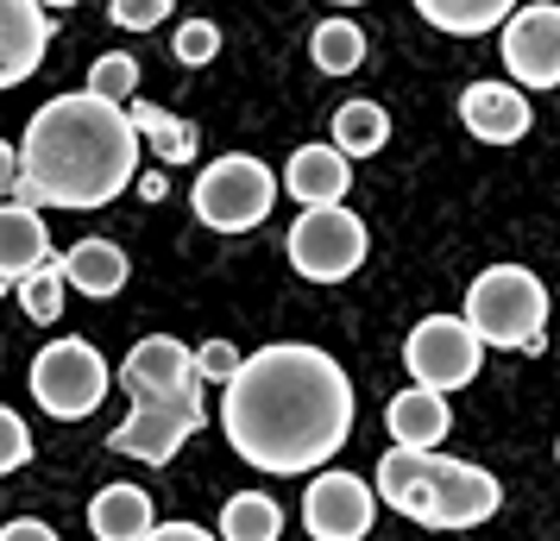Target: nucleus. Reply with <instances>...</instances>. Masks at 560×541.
Segmentation results:
<instances>
[{"label": "nucleus", "instance_id": "1", "mask_svg": "<svg viewBox=\"0 0 560 541\" xmlns=\"http://www.w3.org/2000/svg\"><path fill=\"white\" fill-rule=\"evenodd\" d=\"M221 435L271 479L322 472L353 435V378L308 340H271L221 390Z\"/></svg>", "mask_w": 560, "mask_h": 541}, {"label": "nucleus", "instance_id": "2", "mask_svg": "<svg viewBox=\"0 0 560 541\" xmlns=\"http://www.w3.org/2000/svg\"><path fill=\"white\" fill-rule=\"evenodd\" d=\"M20 164H26L20 202L89 214L139 183V127L120 102H102L95 89H70L26 120Z\"/></svg>", "mask_w": 560, "mask_h": 541}, {"label": "nucleus", "instance_id": "3", "mask_svg": "<svg viewBox=\"0 0 560 541\" xmlns=\"http://www.w3.org/2000/svg\"><path fill=\"white\" fill-rule=\"evenodd\" d=\"M378 497L397 516L422 522V529H479L504 510V485L498 472H485L472 460H447L441 447L434 454H409V447H390L372 472Z\"/></svg>", "mask_w": 560, "mask_h": 541}, {"label": "nucleus", "instance_id": "4", "mask_svg": "<svg viewBox=\"0 0 560 541\" xmlns=\"http://www.w3.org/2000/svg\"><path fill=\"white\" fill-rule=\"evenodd\" d=\"M466 321L498 353H548V284L529 264H491L466 284Z\"/></svg>", "mask_w": 560, "mask_h": 541}, {"label": "nucleus", "instance_id": "5", "mask_svg": "<svg viewBox=\"0 0 560 541\" xmlns=\"http://www.w3.org/2000/svg\"><path fill=\"white\" fill-rule=\"evenodd\" d=\"M278 189H283V177L265 157L228 152L196 177L189 208H196V221L214 227V233H253V227H265V214L278 208Z\"/></svg>", "mask_w": 560, "mask_h": 541}, {"label": "nucleus", "instance_id": "6", "mask_svg": "<svg viewBox=\"0 0 560 541\" xmlns=\"http://www.w3.org/2000/svg\"><path fill=\"white\" fill-rule=\"evenodd\" d=\"M32 397H38V410L57 415V422H82V415L102 410L107 385H114V372H107L102 346L82 334H63L51 340L38 360H32Z\"/></svg>", "mask_w": 560, "mask_h": 541}, {"label": "nucleus", "instance_id": "7", "mask_svg": "<svg viewBox=\"0 0 560 541\" xmlns=\"http://www.w3.org/2000/svg\"><path fill=\"white\" fill-rule=\"evenodd\" d=\"M283 252L296 264V278H308V284H347L359 264H365V252H372V233H365V221L347 202L303 208L290 239H283Z\"/></svg>", "mask_w": 560, "mask_h": 541}, {"label": "nucleus", "instance_id": "8", "mask_svg": "<svg viewBox=\"0 0 560 541\" xmlns=\"http://www.w3.org/2000/svg\"><path fill=\"white\" fill-rule=\"evenodd\" d=\"M404 365L409 378L422 390H441V397H454L479 378L485 365V340L472 334V321L466 315H422L404 340Z\"/></svg>", "mask_w": 560, "mask_h": 541}, {"label": "nucleus", "instance_id": "9", "mask_svg": "<svg viewBox=\"0 0 560 541\" xmlns=\"http://www.w3.org/2000/svg\"><path fill=\"white\" fill-rule=\"evenodd\" d=\"M202 422H208V403H202V378H196L189 390L164 397V403H132V415L107 435V447L145 466H171L183 440L202 435Z\"/></svg>", "mask_w": 560, "mask_h": 541}, {"label": "nucleus", "instance_id": "10", "mask_svg": "<svg viewBox=\"0 0 560 541\" xmlns=\"http://www.w3.org/2000/svg\"><path fill=\"white\" fill-rule=\"evenodd\" d=\"M378 485H365L353 472H315L303 491V529L308 541H365L378 522Z\"/></svg>", "mask_w": 560, "mask_h": 541}, {"label": "nucleus", "instance_id": "11", "mask_svg": "<svg viewBox=\"0 0 560 541\" xmlns=\"http://www.w3.org/2000/svg\"><path fill=\"white\" fill-rule=\"evenodd\" d=\"M504 70L516 89H560V0L516 7L504 26Z\"/></svg>", "mask_w": 560, "mask_h": 541}, {"label": "nucleus", "instance_id": "12", "mask_svg": "<svg viewBox=\"0 0 560 541\" xmlns=\"http://www.w3.org/2000/svg\"><path fill=\"white\" fill-rule=\"evenodd\" d=\"M189 385H196V353L177 334H145L120 360V390L132 403H164V397H177Z\"/></svg>", "mask_w": 560, "mask_h": 541}, {"label": "nucleus", "instance_id": "13", "mask_svg": "<svg viewBox=\"0 0 560 541\" xmlns=\"http://www.w3.org/2000/svg\"><path fill=\"white\" fill-rule=\"evenodd\" d=\"M459 127L472 132L479 145H516V139H529L535 107L516 82H466V95H459Z\"/></svg>", "mask_w": 560, "mask_h": 541}, {"label": "nucleus", "instance_id": "14", "mask_svg": "<svg viewBox=\"0 0 560 541\" xmlns=\"http://www.w3.org/2000/svg\"><path fill=\"white\" fill-rule=\"evenodd\" d=\"M51 38L57 26L38 0H0V89H20L26 77H38Z\"/></svg>", "mask_w": 560, "mask_h": 541}, {"label": "nucleus", "instance_id": "15", "mask_svg": "<svg viewBox=\"0 0 560 541\" xmlns=\"http://www.w3.org/2000/svg\"><path fill=\"white\" fill-rule=\"evenodd\" d=\"M283 189L296 196L303 208H340L347 189H353V157L340 145H296V157L283 164Z\"/></svg>", "mask_w": 560, "mask_h": 541}, {"label": "nucleus", "instance_id": "16", "mask_svg": "<svg viewBox=\"0 0 560 541\" xmlns=\"http://www.w3.org/2000/svg\"><path fill=\"white\" fill-rule=\"evenodd\" d=\"M384 428H390V447L434 454V447L447 440V428H454V410H447V397H441V390L409 385V390H397V397L384 403Z\"/></svg>", "mask_w": 560, "mask_h": 541}, {"label": "nucleus", "instance_id": "17", "mask_svg": "<svg viewBox=\"0 0 560 541\" xmlns=\"http://www.w3.org/2000/svg\"><path fill=\"white\" fill-rule=\"evenodd\" d=\"M45 264H57L45 214L32 202H0V278H13V290H20L32 271H45Z\"/></svg>", "mask_w": 560, "mask_h": 541}, {"label": "nucleus", "instance_id": "18", "mask_svg": "<svg viewBox=\"0 0 560 541\" xmlns=\"http://www.w3.org/2000/svg\"><path fill=\"white\" fill-rule=\"evenodd\" d=\"M158 504L145 485H102L89 504V536L95 541H152Z\"/></svg>", "mask_w": 560, "mask_h": 541}, {"label": "nucleus", "instance_id": "19", "mask_svg": "<svg viewBox=\"0 0 560 541\" xmlns=\"http://www.w3.org/2000/svg\"><path fill=\"white\" fill-rule=\"evenodd\" d=\"M63 264V278H70V290H82V296H95V303H107V296H120L132 278V258L114 246V239H77L70 252L57 258Z\"/></svg>", "mask_w": 560, "mask_h": 541}, {"label": "nucleus", "instance_id": "20", "mask_svg": "<svg viewBox=\"0 0 560 541\" xmlns=\"http://www.w3.org/2000/svg\"><path fill=\"white\" fill-rule=\"evenodd\" d=\"M434 32H447V38H485V32H498L516 20V7L523 0H409Z\"/></svg>", "mask_w": 560, "mask_h": 541}, {"label": "nucleus", "instance_id": "21", "mask_svg": "<svg viewBox=\"0 0 560 541\" xmlns=\"http://www.w3.org/2000/svg\"><path fill=\"white\" fill-rule=\"evenodd\" d=\"M127 114H132V127H139V139H152V152L164 157V164H196V145H202L196 120H183V114L152 107V102H132Z\"/></svg>", "mask_w": 560, "mask_h": 541}, {"label": "nucleus", "instance_id": "22", "mask_svg": "<svg viewBox=\"0 0 560 541\" xmlns=\"http://www.w3.org/2000/svg\"><path fill=\"white\" fill-rule=\"evenodd\" d=\"M283 536V510L278 497L265 491H233L221 504V541H278Z\"/></svg>", "mask_w": 560, "mask_h": 541}, {"label": "nucleus", "instance_id": "23", "mask_svg": "<svg viewBox=\"0 0 560 541\" xmlns=\"http://www.w3.org/2000/svg\"><path fill=\"white\" fill-rule=\"evenodd\" d=\"M308 57H315L322 77H353L359 63H365V32L347 13H334V20H322V26L308 32Z\"/></svg>", "mask_w": 560, "mask_h": 541}, {"label": "nucleus", "instance_id": "24", "mask_svg": "<svg viewBox=\"0 0 560 541\" xmlns=\"http://www.w3.org/2000/svg\"><path fill=\"white\" fill-rule=\"evenodd\" d=\"M384 139H390V114L378 102H347L334 107V145L347 157H372L384 152Z\"/></svg>", "mask_w": 560, "mask_h": 541}, {"label": "nucleus", "instance_id": "25", "mask_svg": "<svg viewBox=\"0 0 560 541\" xmlns=\"http://www.w3.org/2000/svg\"><path fill=\"white\" fill-rule=\"evenodd\" d=\"M89 89H95L102 102L132 107V95H139V57H127V51H102L95 63H89Z\"/></svg>", "mask_w": 560, "mask_h": 541}, {"label": "nucleus", "instance_id": "26", "mask_svg": "<svg viewBox=\"0 0 560 541\" xmlns=\"http://www.w3.org/2000/svg\"><path fill=\"white\" fill-rule=\"evenodd\" d=\"M63 290H70L63 264H45V271H32L26 284H20V309H26L32 321H57V315H63Z\"/></svg>", "mask_w": 560, "mask_h": 541}, {"label": "nucleus", "instance_id": "27", "mask_svg": "<svg viewBox=\"0 0 560 541\" xmlns=\"http://www.w3.org/2000/svg\"><path fill=\"white\" fill-rule=\"evenodd\" d=\"M171 57H177L183 70H202V63H214V57H221V26H214V20H189V26H177Z\"/></svg>", "mask_w": 560, "mask_h": 541}, {"label": "nucleus", "instance_id": "28", "mask_svg": "<svg viewBox=\"0 0 560 541\" xmlns=\"http://www.w3.org/2000/svg\"><path fill=\"white\" fill-rule=\"evenodd\" d=\"M240 365H246V353H240L233 340H202V346H196V378H202V385L228 390L233 378H240Z\"/></svg>", "mask_w": 560, "mask_h": 541}, {"label": "nucleus", "instance_id": "29", "mask_svg": "<svg viewBox=\"0 0 560 541\" xmlns=\"http://www.w3.org/2000/svg\"><path fill=\"white\" fill-rule=\"evenodd\" d=\"M26 460H32V428H26V415L0 403V479H7V472H20Z\"/></svg>", "mask_w": 560, "mask_h": 541}, {"label": "nucleus", "instance_id": "30", "mask_svg": "<svg viewBox=\"0 0 560 541\" xmlns=\"http://www.w3.org/2000/svg\"><path fill=\"white\" fill-rule=\"evenodd\" d=\"M107 20L120 32H152L171 20V0H107Z\"/></svg>", "mask_w": 560, "mask_h": 541}, {"label": "nucleus", "instance_id": "31", "mask_svg": "<svg viewBox=\"0 0 560 541\" xmlns=\"http://www.w3.org/2000/svg\"><path fill=\"white\" fill-rule=\"evenodd\" d=\"M20 183H26L20 145H7V139H0V202H20Z\"/></svg>", "mask_w": 560, "mask_h": 541}, {"label": "nucleus", "instance_id": "32", "mask_svg": "<svg viewBox=\"0 0 560 541\" xmlns=\"http://www.w3.org/2000/svg\"><path fill=\"white\" fill-rule=\"evenodd\" d=\"M0 541H57L51 522H38V516H13L7 529H0Z\"/></svg>", "mask_w": 560, "mask_h": 541}, {"label": "nucleus", "instance_id": "33", "mask_svg": "<svg viewBox=\"0 0 560 541\" xmlns=\"http://www.w3.org/2000/svg\"><path fill=\"white\" fill-rule=\"evenodd\" d=\"M152 541H221V536H208V529H196V522H158Z\"/></svg>", "mask_w": 560, "mask_h": 541}, {"label": "nucleus", "instance_id": "34", "mask_svg": "<svg viewBox=\"0 0 560 541\" xmlns=\"http://www.w3.org/2000/svg\"><path fill=\"white\" fill-rule=\"evenodd\" d=\"M132 189H139L145 202H164V189H171V183H164V170H145V177L132 183Z\"/></svg>", "mask_w": 560, "mask_h": 541}, {"label": "nucleus", "instance_id": "35", "mask_svg": "<svg viewBox=\"0 0 560 541\" xmlns=\"http://www.w3.org/2000/svg\"><path fill=\"white\" fill-rule=\"evenodd\" d=\"M38 7H77V0H38Z\"/></svg>", "mask_w": 560, "mask_h": 541}, {"label": "nucleus", "instance_id": "36", "mask_svg": "<svg viewBox=\"0 0 560 541\" xmlns=\"http://www.w3.org/2000/svg\"><path fill=\"white\" fill-rule=\"evenodd\" d=\"M328 7H365V0H328Z\"/></svg>", "mask_w": 560, "mask_h": 541}, {"label": "nucleus", "instance_id": "37", "mask_svg": "<svg viewBox=\"0 0 560 541\" xmlns=\"http://www.w3.org/2000/svg\"><path fill=\"white\" fill-rule=\"evenodd\" d=\"M7 290H13V278H0V296H7Z\"/></svg>", "mask_w": 560, "mask_h": 541}, {"label": "nucleus", "instance_id": "38", "mask_svg": "<svg viewBox=\"0 0 560 541\" xmlns=\"http://www.w3.org/2000/svg\"><path fill=\"white\" fill-rule=\"evenodd\" d=\"M555 460H560V440H555Z\"/></svg>", "mask_w": 560, "mask_h": 541}]
</instances>
